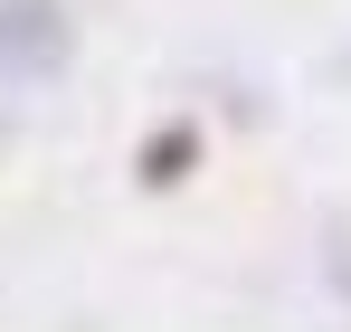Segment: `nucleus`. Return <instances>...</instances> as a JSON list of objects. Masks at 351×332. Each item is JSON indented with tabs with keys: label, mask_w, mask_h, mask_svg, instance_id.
I'll return each mask as SVG.
<instances>
[{
	"label": "nucleus",
	"mask_w": 351,
	"mask_h": 332,
	"mask_svg": "<svg viewBox=\"0 0 351 332\" xmlns=\"http://www.w3.org/2000/svg\"><path fill=\"white\" fill-rule=\"evenodd\" d=\"M332 266H342V285H351V247H342V257H332Z\"/></svg>",
	"instance_id": "2"
},
{
	"label": "nucleus",
	"mask_w": 351,
	"mask_h": 332,
	"mask_svg": "<svg viewBox=\"0 0 351 332\" xmlns=\"http://www.w3.org/2000/svg\"><path fill=\"white\" fill-rule=\"evenodd\" d=\"M190 152H199V133H190V123L152 133V143H143V180H152V190H162V180H180V171H190Z\"/></svg>",
	"instance_id": "1"
}]
</instances>
